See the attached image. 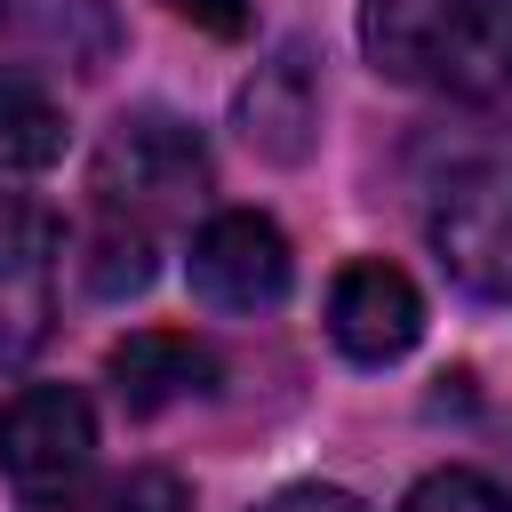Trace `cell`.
I'll return each instance as SVG.
<instances>
[{"label":"cell","mask_w":512,"mask_h":512,"mask_svg":"<svg viewBox=\"0 0 512 512\" xmlns=\"http://www.w3.org/2000/svg\"><path fill=\"white\" fill-rule=\"evenodd\" d=\"M232 120H240L248 152L296 168V160L312 152V136H320V80H312V56H304V48H280L272 64H256V72L240 80V96H232Z\"/></svg>","instance_id":"obj_8"},{"label":"cell","mask_w":512,"mask_h":512,"mask_svg":"<svg viewBox=\"0 0 512 512\" xmlns=\"http://www.w3.org/2000/svg\"><path fill=\"white\" fill-rule=\"evenodd\" d=\"M56 320V216L0 192V368L32 360Z\"/></svg>","instance_id":"obj_7"},{"label":"cell","mask_w":512,"mask_h":512,"mask_svg":"<svg viewBox=\"0 0 512 512\" xmlns=\"http://www.w3.org/2000/svg\"><path fill=\"white\" fill-rule=\"evenodd\" d=\"M360 56L448 104L512 96V0H360Z\"/></svg>","instance_id":"obj_2"},{"label":"cell","mask_w":512,"mask_h":512,"mask_svg":"<svg viewBox=\"0 0 512 512\" xmlns=\"http://www.w3.org/2000/svg\"><path fill=\"white\" fill-rule=\"evenodd\" d=\"M184 272H192V296L216 312H272L296 280V248L264 208H216L192 232Z\"/></svg>","instance_id":"obj_5"},{"label":"cell","mask_w":512,"mask_h":512,"mask_svg":"<svg viewBox=\"0 0 512 512\" xmlns=\"http://www.w3.org/2000/svg\"><path fill=\"white\" fill-rule=\"evenodd\" d=\"M256 512H368L352 488H336V480H296V488H272Z\"/></svg>","instance_id":"obj_14"},{"label":"cell","mask_w":512,"mask_h":512,"mask_svg":"<svg viewBox=\"0 0 512 512\" xmlns=\"http://www.w3.org/2000/svg\"><path fill=\"white\" fill-rule=\"evenodd\" d=\"M408 192L440 272L480 304H512V128L504 120L424 128Z\"/></svg>","instance_id":"obj_1"},{"label":"cell","mask_w":512,"mask_h":512,"mask_svg":"<svg viewBox=\"0 0 512 512\" xmlns=\"http://www.w3.org/2000/svg\"><path fill=\"white\" fill-rule=\"evenodd\" d=\"M400 512H512V488L488 480V472H472V464H440V472H424L408 488Z\"/></svg>","instance_id":"obj_12"},{"label":"cell","mask_w":512,"mask_h":512,"mask_svg":"<svg viewBox=\"0 0 512 512\" xmlns=\"http://www.w3.org/2000/svg\"><path fill=\"white\" fill-rule=\"evenodd\" d=\"M64 136H72L64 104H56L32 72L0 64V176H24V168L64 160Z\"/></svg>","instance_id":"obj_10"},{"label":"cell","mask_w":512,"mask_h":512,"mask_svg":"<svg viewBox=\"0 0 512 512\" xmlns=\"http://www.w3.org/2000/svg\"><path fill=\"white\" fill-rule=\"evenodd\" d=\"M328 336H336V352L360 360V368L408 360L416 336H424V296H416V280H408L400 264H384V256H352V264L328 280Z\"/></svg>","instance_id":"obj_6"},{"label":"cell","mask_w":512,"mask_h":512,"mask_svg":"<svg viewBox=\"0 0 512 512\" xmlns=\"http://www.w3.org/2000/svg\"><path fill=\"white\" fill-rule=\"evenodd\" d=\"M96 512H192V496H184V480H176V472L136 464V472H120V480L104 488V504H96Z\"/></svg>","instance_id":"obj_13"},{"label":"cell","mask_w":512,"mask_h":512,"mask_svg":"<svg viewBox=\"0 0 512 512\" xmlns=\"http://www.w3.org/2000/svg\"><path fill=\"white\" fill-rule=\"evenodd\" d=\"M88 192H96V216L160 232L176 208H192L208 192V144L176 112H120L104 128V144H96Z\"/></svg>","instance_id":"obj_3"},{"label":"cell","mask_w":512,"mask_h":512,"mask_svg":"<svg viewBox=\"0 0 512 512\" xmlns=\"http://www.w3.org/2000/svg\"><path fill=\"white\" fill-rule=\"evenodd\" d=\"M96 472V408L80 384H24L0 400V480L24 504H72Z\"/></svg>","instance_id":"obj_4"},{"label":"cell","mask_w":512,"mask_h":512,"mask_svg":"<svg viewBox=\"0 0 512 512\" xmlns=\"http://www.w3.org/2000/svg\"><path fill=\"white\" fill-rule=\"evenodd\" d=\"M152 256H160V232L120 224V216H96V232H88V288L104 304H120V296H136L152 280Z\"/></svg>","instance_id":"obj_11"},{"label":"cell","mask_w":512,"mask_h":512,"mask_svg":"<svg viewBox=\"0 0 512 512\" xmlns=\"http://www.w3.org/2000/svg\"><path fill=\"white\" fill-rule=\"evenodd\" d=\"M104 384L128 416H160L176 400H200L216 384V352L192 328H136L104 352Z\"/></svg>","instance_id":"obj_9"}]
</instances>
